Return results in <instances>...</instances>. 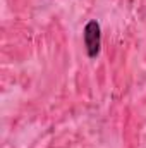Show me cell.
Returning a JSON list of instances; mask_svg holds the SVG:
<instances>
[{
  "instance_id": "1",
  "label": "cell",
  "mask_w": 146,
  "mask_h": 148,
  "mask_svg": "<svg viewBox=\"0 0 146 148\" xmlns=\"http://www.w3.org/2000/svg\"><path fill=\"white\" fill-rule=\"evenodd\" d=\"M83 38H84V48L89 59H96L102 48V28L100 23L91 19L86 23L84 31H83Z\"/></svg>"
}]
</instances>
